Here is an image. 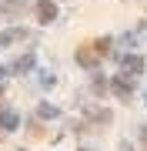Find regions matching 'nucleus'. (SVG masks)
Masks as SVG:
<instances>
[{"label": "nucleus", "mask_w": 147, "mask_h": 151, "mask_svg": "<svg viewBox=\"0 0 147 151\" xmlns=\"http://www.w3.org/2000/svg\"><path fill=\"white\" fill-rule=\"evenodd\" d=\"M37 17H40V20H44V24H50V20H54V17H57V7H54V4H47V0H44V4L37 7Z\"/></svg>", "instance_id": "1"}, {"label": "nucleus", "mask_w": 147, "mask_h": 151, "mask_svg": "<svg viewBox=\"0 0 147 151\" xmlns=\"http://www.w3.org/2000/svg\"><path fill=\"white\" fill-rule=\"evenodd\" d=\"M141 67H144L141 57H124V74H137Z\"/></svg>", "instance_id": "2"}, {"label": "nucleus", "mask_w": 147, "mask_h": 151, "mask_svg": "<svg viewBox=\"0 0 147 151\" xmlns=\"http://www.w3.org/2000/svg\"><path fill=\"white\" fill-rule=\"evenodd\" d=\"M0 124L4 128H17V114L13 111H0Z\"/></svg>", "instance_id": "3"}, {"label": "nucleus", "mask_w": 147, "mask_h": 151, "mask_svg": "<svg viewBox=\"0 0 147 151\" xmlns=\"http://www.w3.org/2000/svg\"><path fill=\"white\" fill-rule=\"evenodd\" d=\"M30 64H33V57H20V60H17V64H13V67H17V70H27Z\"/></svg>", "instance_id": "4"}, {"label": "nucleus", "mask_w": 147, "mask_h": 151, "mask_svg": "<svg viewBox=\"0 0 147 151\" xmlns=\"http://www.w3.org/2000/svg\"><path fill=\"white\" fill-rule=\"evenodd\" d=\"M114 91H117V94H124V97H127V94H131V87H127L124 81H114Z\"/></svg>", "instance_id": "5"}]
</instances>
